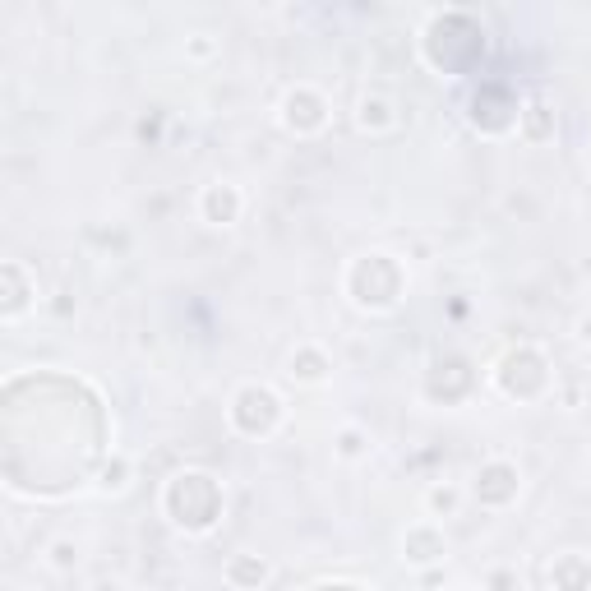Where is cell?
<instances>
[{"instance_id":"20","label":"cell","mask_w":591,"mask_h":591,"mask_svg":"<svg viewBox=\"0 0 591 591\" xmlns=\"http://www.w3.org/2000/svg\"><path fill=\"white\" fill-rule=\"evenodd\" d=\"M490 587H495V591H513V587H518V578H513V573H495Z\"/></svg>"},{"instance_id":"12","label":"cell","mask_w":591,"mask_h":591,"mask_svg":"<svg viewBox=\"0 0 591 591\" xmlns=\"http://www.w3.org/2000/svg\"><path fill=\"white\" fill-rule=\"evenodd\" d=\"M328 370H333V365H328V356L319 347H296L291 351V379H301V384H319V379H328Z\"/></svg>"},{"instance_id":"10","label":"cell","mask_w":591,"mask_h":591,"mask_svg":"<svg viewBox=\"0 0 591 591\" xmlns=\"http://www.w3.org/2000/svg\"><path fill=\"white\" fill-rule=\"evenodd\" d=\"M411 564H430V559H444V531L435 527H411L407 541H402Z\"/></svg>"},{"instance_id":"18","label":"cell","mask_w":591,"mask_h":591,"mask_svg":"<svg viewBox=\"0 0 591 591\" xmlns=\"http://www.w3.org/2000/svg\"><path fill=\"white\" fill-rule=\"evenodd\" d=\"M51 564H56V568H79V545H74V541H56V545H51Z\"/></svg>"},{"instance_id":"1","label":"cell","mask_w":591,"mask_h":591,"mask_svg":"<svg viewBox=\"0 0 591 591\" xmlns=\"http://www.w3.org/2000/svg\"><path fill=\"white\" fill-rule=\"evenodd\" d=\"M218 508H222V495H218V485H213V476H204V471H185V476L171 481L167 513L181 522L185 531H208L213 522H218Z\"/></svg>"},{"instance_id":"22","label":"cell","mask_w":591,"mask_h":591,"mask_svg":"<svg viewBox=\"0 0 591 591\" xmlns=\"http://www.w3.org/2000/svg\"><path fill=\"white\" fill-rule=\"evenodd\" d=\"M578 338L591 342V314H587V319H578Z\"/></svg>"},{"instance_id":"4","label":"cell","mask_w":591,"mask_h":591,"mask_svg":"<svg viewBox=\"0 0 591 591\" xmlns=\"http://www.w3.org/2000/svg\"><path fill=\"white\" fill-rule=\"evenodd\" d=\"M499 384H504L508 398H541L545 384H550V370H545V356L531 347H518L508 351L504 361H499Z\"/></svg>"},{"instance_id":"9","label":"cell","mask_w":591,"mask_h":591,"mask_svg":"<svg viewBox=\"0 0 591 591\" xmlns=\"http://www.w3.org/2000/svg\"><path fill=\"white\" fill-rule=\"evenodd\" d=\"M0 278H5V301H0V314L5 319H19V314L28 310V301H33V287H28L24 268L19 264H5L0 268Z\"/></svg>"},{"instance_id":"11","label":"cell","mask_w":591,"mask_h":591,"mask_svg":"<svg viewBox=\"0 0 591 591\" xmlns=\"http://www.w3.org/2000/svg\"><path fill=\"white\" fill-rule=\"evenodd\" d=\"M227 582H231L236 591H259V587L268 582V564H264L259 555H236V559L227 564Z\"/></svg>"},{"instance_id":"14","label":"cell","mask_w":591,"mask_h":591,"mask_svg":"<svg viewBox=\"0 0 591 591\" xmlns=\"http://www.w3.org/2000/svg\"><path fill=\"white\" fill-rule=\"evenodd\" d=\"M522 130H527V139H550V134H555V111L541 107V102L527 107L522 111Z\"/></svg>"},{"instance_id":"19","label":"cell","mask_w":591,"mask_h":591,"mask_svg":"<svg viewBox=\"0 0 591 591\" xmlns=\"http://www.w3.org/2000/svg\"><path fill=\"white\" fill-rule=\"evenodd\" d=\"M125 476H130V462H125V458H116V462L107 467V476H102V490H121V485H125Z\"/></svg>"},{"instance_id":"23","label":"cell","mask_w":591,"mask_h":591,"mask_svg":"<svg viewBox=\"0 0 591 591\" xmlns=\"http://www.w3.org/2000/svg\"><path fill=\"white\" fill-rule=\"evenodd\" d=\"M453 591H471V587H453Z\"/></svg>"},{"instance_id":"7","label":"cell","mask_w":591,"mask_h":591,"mask_svg":"<svg viewBox=\"0 0 591 591\" xmlns=\"http://www.w3.org/2000/svg\"><path fill=\"white\" fill-rule=\"evenodd\" d=\"M282 121H287V130H296V134L324 130V121H328L324 97L314 93V88H296V93H287V102H282Z\"/></svg>"},{"instance_id":"2","label":"cell","mask_w":591,"mask_h":591,"mask_svg":"<svg viewBox=\"0 0 591 591\" xmlns=\"http://www.w3.org/2000/svg\"><path fill=\"white\" fill-rule=\"evenodd\" d=\"M347 287H351V296H356V305L388 310V305L402 296V268L393 264L388 254H365V259H356V268H351Z\"/></svg>"},{"instance_id":"17","label":"cell","mask_w":591,"mask_h":591,"mask_svg":"<svg viewBox=\"0 0 591 591\" xmlns=\"http://www.w3.org/2000/svg\"><path fill=\"white\" fill-rule=\"evenodd\" d=\"M365 444H370V439H365L361 430H356V425H347V430L338 435V453H342V458H361Z\"/></svg>"},{"instance_id":"16","label":"cell","mask_w":591,"mask_h":591,"mask_svg":"<svg viewBox=\"0 0 591 591\" xmlns=\"http://www.w3.org/2000/svg\"><path fill=\"white\" fill-rule=\"evenodd\" d=\"M458 504H462V495L453 485H435V490H430V513H435V518H453Z\"/></svg>"},{"instance_id":"21","label":"cell","mask_w":591,"mask_h":591,"mask_svg":"<svg viewBox=\"0 0 591 591\" xmlns=\"http://www.w3.org/2000/svg\"><path fill=\"white\" fill-rule=\"evenodd\" d=\"M93 591H125V587L116 578H102V582H93Z\"/></svg>"},{"instance_id":"13","label":"cell","mask_w":591,"mask_h":591,"mask_svg":"<svg viewBox=\"0 0 591 591\" xmlns=\"http://www.w3.org/2000/svg\"><path fill=\"white\" fill-rule=\"evenodd\" d=\"M550 582H555L559 591H587L591 582V564L582 555H564L555 568H550Z\"/></svg>"},{"instance_id":"6","label":"cell","mask_w":591,"mask_h":591,"mask_svg":"<svg viewBox=\"0 0 591 591\" xmlns=\"http://www.w3.org/2000/svg\"><path fill=\"white\" fill-rule=\"evenodd\" d=\"M471 121L481 125V130L499 134V130H508L513 121H522V111L504 88H481V93L471 97Z\"/></svg>"},{"instance_id":"8","label":"cell","mask_w":591,"mask_h":591,"mask_svg":"<svg viewBox=\"0 0 591 591\" xmlns=\"http://www.w3.org/2000/svg\"><path fill=\"white\" fill-rule=\"evenodd\" d=\"M204 218L213 222V227H231V222L241 218V194H236V185H208Z\"/></svg>"},{"instance_id":"15","label":"cell","mask_w":591,"mask_h":591,"mask_svg":"<svg viewBox=\"0 0 591 591\" xmlns=\"http://www.w3.org/2000/svg\"><path fill=\"white\" fill-rule=\"evenodd\" d=\"M361 125L365 130H388V125H393V107H388L384 97H365L361 102Z\"/></svg>"},{"instance_id":"3","label":"cell","mask_w":591,"mask_h":591,"mask_svg":"<svg viewBox=\"0 0 591 591\" xmlns=\"http://www.w3.org/2000/svg\"><path fill=\"white\" fill-rule=\"evenodd\" d=\"M231 421H236V430L241 435H273L282 421V398L273 393V388L264 384H250L236 393V402H231Z\"/></svg>"},{"instance_id":"5","label":"cell","mask_w":591,"mask_h":591,"mask_svg":"<svg viewBox=\"0 0 591 591\" xmlns=\"http://www.w3.org/2000/svg\"><path fill=\"white\" fill-rule=\"evenodd\" d=\"M518 485H522V476L513 462H485V467L476 471V499L490 508L513 504V499H518Z\"/></svg>"}]
</instances>
